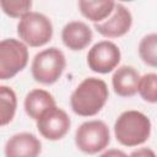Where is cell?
<instances>
[{"mask_svg": "<svg viewBox=\"0 0 157 157\" xmlns=\"http://www.w3.org/2000/svg\"><path fill=\"white\" fill-rule=\"evenodd\" d=\"M109 97L107 83L97 77H87L74 90L70 97V105L80 117H93L104 107Z\"/></svg>", "mask_w": 157, "mask_h": 157, "instance_id": "obj_1", "label": "cell"}, {"mask_svg": "<svg viewBox=\"0 0 157 157\" xmlns=\"http://www.w3.org/2000/svg\"><path fill=\"white\" fill-rule=\"evenodd\" d=\"M114 135L123 146L134 147L141 145L151 135V121L139 110L123 112L114 123Z\"/></svg>", "mask_w": 157, "mask_h": 157, "instance_id": "obj_2", "label": "cell"}, {"mask_svg": "<svg viewBox=\"0 0 157 157\" xmlns=\"http://www.w3.org/2000/svg\"><path fill=\"white\" fill-rule=\"evenodd\" d=\"M65 66L66 59L64 53L56 47H50L34 55L31 71L33 78L37 82L43 85H52L60 78Z\"/></svg>", "mask_w": 157, "mask_h": 157, "instance_id": "obj_3", "label": "cell"}, {"mask_svg": "<svg viewBox=\"0 0 157 157\" xmlns=\"http://www.w3.org/2000/svg\"><path fill=\"white\" fill-rule=\"evenodd\" d=\"M17 34L22 43L37 48L47 44L53 37L52 21L40 12L29 11L20 18Z\"/></svg>", "mask_w": 157, "mask_h": 157, "instance_id": "obj_4", "label": "cell"}, {"mask_svg": "<svg viewBox=\"0 0 157 157\" xmlns=\"http://www.w3.org/2000/svg\"><path fill=\"white\" fill-rule=\"evenodd\" d=\"M110 142V132L102 120H88L82 123L75 132V144L80 151L94 155L103 151Z\"/></svg>", "mask_w": 157, "mask_h": 157, "instance_id": "obj_5", "label": "cell"}, {"mask_svg": "<svg viewBox=\"0 0 157 157\" xmlns=\"http://www.w3.org/2000/svg\"><path fill=\"white\" fill-rule=\"evenodd\" d=\"M28 63V49L15 38L0 40V80H9L22 71Z\"/></svg>", "mask_w": 157, "mask_h": 157, "instance_id": "obj_6", "label": "cell"}, {"mask_svg": "<svg viewBox=\"0 0 157 157\" xmlns=\"http://www.w3.org/2000/svg\"><path fill=\"white\" fill-rule=\"evenodd\" d=\"M120 58V49L115 43L110 40H101L88 50L87 65L94 72L108 74L118 66Z\"/></svg>", "mask_w": 157, "mask_h": 157, "instance_id": "obj_7", "label": "cell"}, {"mask_svg": "<svg viewBox=\"0 0 157 157\" xmlns=\"http://www.w3.org/2000/svg\"><path fill=\"white\" fill-rule=\"evenodd\" d=\"M71 120L65 110L56 105L43 113L37 119V129L39 134L50 141L63 139L70 130Z\"/></svg>", "mask_w": 157, "mask_h": 157, "instance_id": "obj_8", "label": "cell"}, {"mask_svg": "<svg viewBox=\"0 0 157 157\" xmlns=\"http://www.w3.org/2000/svg\"><path fill=\"white\" fill-rule=\"evenodd\" d=\"M132 25L130 11L121 4L115 2L113 12L102 22L94 23V29L107 38H118L129 32Z\"/></svg>", "mask_w": 157, "mask_h": 157, "instance_id": "obj_9", "label": "cell"}, {"mask_svg": "<svg viewBox=\"0 0 157 157\" xmlns=\"http://www.w3.org/2000/svg\"><path fill=\"white\" fill-rule=\"evenodd\" d=\"M42 151L39 139L31 132H18L5 145V157H38Z\"/></svg>", "mask_w": 157, "mask_h": 157, "instance_id": "obj_10", "label": "cell"}, {"mask_svg": "<svg viewBox=\"0 0 157 157\" xmlns=\"http://www.w3.org/2000/svg\"><path fill=\"white\" fill-rule=\"evenodd\" d=\"M91 28L81 21H72L64 26L61 31V39L66 48L70 50H82L92 40Z\"/></svg>", "mask_w": 157, "mask_h": 157, "instance_id": "obj_11", "label": "cell"}, {"mask_svg": "<svg viewBox=\"0 0 157 157\" xmlns=\"http://www.w3.org/2000/svg\"><path fill=\"white\" fill-rule=\"evenodd\" d=\"M140 74L134 66L123 65L118 67L112 77L114 92L120 97H132L137 93Z\"/></svg>", "mask_w": 157, "mask_h": 157, "instance_id": "obj_12", "label": "cell"}, {"mask_svg": "<svg viewBox=\"0 0 157 157\" xmlns=\"http://www.w3.org/2000/svg\"><path fill=\"white\" fill-rule=\"evenodd\" d=\"M23 105L27 115L37 120L43 113L55 107L56 104L54 97L48 91L42 88H34L27 93Z\"/></svg>", "mask_w": 157, "mask_h": 157, "instance_id": "obj_13", "label": "cell"}, {"mask_svg": "<svg viewBox=\"0 0 157 157\" xmlns=\"http://www.w3.org/2000/svg\"><path fill=\"white\" fill-rule=\"evenodd\" d=\"M115 2L114 1H87L81 0L78 1V9L81 13L90 21L98 23L104 21L110 16L113 12Z\"/></svg>", "mask_w": 157, "mask_h": 157, "instance_id": "obj_14", "label": "cell"}, {"mask_svg": "<svg viewBox=\"0 0 157 157\" xmlns=\"http://www.w3.org/2000/svg\"><path fill=\"white\" fill-rule=\"evenodd\" d=\"M17 108V97L15 91L9 86H0V126L12 121Z\"/></svg>", "mask_w": 157, "mask_h": 157, "instance_id": "obj_15", "label": "cell"}, {"mask_svg": "<svg viewBox=\"0 0 157 157\" xmlns=\"http://www.w3.org/2000/svg\"><path fill=\"white\" fill-rule=\"evenodd\" d=\"M139 55L148 66H157V34L150 33L145 36L139 44Z\"/></svg>", "mask_w": 157, "mask_h": 157, "instance_id": "obj_16", "label": "cell"}, {"mask_svg": "<svg viewBox=\"0 0 157 157\" xmlns=\"http://www.w3.org/2000/svg\"><path fill=\"white\" fill-rule=\"evenodd\" d=\"M137 92L141 98L148 103L157 102V75L155 72H150L140 77Z\"/></svg>", "mask_w": 157, "mask_h": 157, "instance_id": "obj_17", "label": "cell"}, {"mask_svg": "<svg viewBox=\"0 0 157 157\" xmlns=\"http://www.w3.org/2000/svg\"><path fill=\"white\" fill-rule=\"evenodd\" d=\"M0 7L2 11L12 17V18H21L26 13L29 12L32 7V1L31 0H21V1H0Z\"/></svg>", "mask_w": 157, "mask_h": 157, "instance_id": "obj_18", "label": "cell"}, {"mask_svg": "<svg viewBox=\"0 0 157 157\" xmlns=\"http://www.w3.org/2000/svg\"><path fill=\"white\" fill-rule=\"evenodd\" d=\"M129 157H156V153L148 147H141L132 151Z\"/></svg>", "mask_w": 157, "mask_h": 157, "instance_id": "obj_19", "label": "cell"}, {"mask_svg": "<svg viewBox=\"0 0 157 157\" xmlns=\"http://www.w3.org/2000/svg\"><path fill=\"white\" fill-rule=\"evenodd\" d=\"M99 157H129L125 152L120 151V150H117V148H112V150H108L105 152H103Z\"/></svg>", "mask_w": 157, "mask_h": 157, "instance_id": "obj_20", "label": "cell"}]
</instances>
